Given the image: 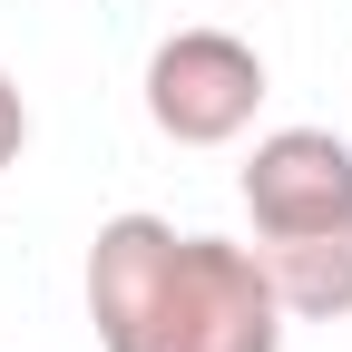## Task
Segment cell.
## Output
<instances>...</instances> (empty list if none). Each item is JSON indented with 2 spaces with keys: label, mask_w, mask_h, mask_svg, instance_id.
<instances>
[{
  "label": "cell",
  "mask_w": 352,
  "mask_h": 352,
  "mask_svg": "<svg viewBox=\"0 0 352 352\" xmlns=\"http://www.w3.org/2000/svg\"><path fill=\"white\" fill-rule=\"evenodd\" d=\"M88 333L98 352H284V303L254 245L108 215L88 235Z\"/></svg>",
  "instance_id": "cell-1"
},
{
  "label": "cell",
  "mask_w": 352,
  "mask_h": 352,
  "mask_svg": "<svg viewBox=\"0 0 352 352\" xmlns=\"http://www.w3.org/2000/svg\"><path fill=\"white\" fill-rule=\"evenodd\" d=\"M264 108V50L235 30H176L147 50V118L166 147H235Z\"/></svg>",
  "instance_id": "cell-2"
},
{
  "label": "cell",
  "mask_w": 352,
  "mask_h": 352,
  "mask_svg": "<svg viewBox=\"0 0 352 352\" xmlns=\"http://www.w3.org/2000/svg\"><path fill=\"white\" fill-rule=\"evenodd\" d=\"M245 215L254 235H314L352 215V138L333 127H274L245 157Z\"/></svg>",
  "instance_id": "cell-3"
},
{
  "label": "cell",
  "mask_w": 352,
  "mask_h": 352,
  "mask_svg": "<svg viewBox=\"0 0 352 352\" xmlns=\"http://www.w3.org/2000/svg\"><path fill=\"white\" fill-rule=\"evenodd\" d=\"M254 264L274 284L284 323H342L352 314V215L314 235H254Z\"/></svg>",
  "instance_id": "cell-4"
},
{
  "label": "cell",
  "mask_w": 352,
  "mask_h": 352,
  "mask_svg": "<svg viewBox=\"0 0 352 352\" xmlns=\"http://www.w3.org/2000/svg\"><path fill=\"white\" fill-rule=\"evenodd\" d=\"M20 147H30V98H20V78L0 69V166H20Z\"/></svg>",
  "instance_id": "cell-5"
}]
</instances>
